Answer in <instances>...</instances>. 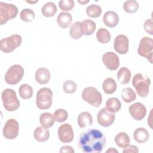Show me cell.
I'll return each instance as SVG.
<instances>
[{"mask_svg": "<svg viewBox=\"0 0 153 153\" xmlns=\"http://www.w3.org/2000/svg\"><path fill=\"white\" fill-rule=\"evenodd\" d=\"M105 146L106 137L102 132L97 129H91L79 136L78 146L83 152L99 153Z\"/></svg>", "mask_w": 153, "mask_h": 153, "instance_id": "obj_1", "label": "cell"}, {"mask_svg": "<svg viewBox=\"0 0 153 153\" xmlns=\"http://www.w3.org/2000/svg\"><path fill=\"white\" fill-rule=\"evenodd\" d=\"M151 84L150 79L142 74H136L132 79V84L140 97H145L148 96Z\"/></svg>", "mask_w": 153, "mask_h": 153, "instance_id": "obj_2", "label": "cell"}, {"mask_svg": "<svg viewBox=\"0 0 153 153\" xmlns=\"http://www.w3.org/2000/svg\"><path fill=\"white\" fill-rule=\"evenodd\" d=\"M1 98L4 108L8 111H14L20 106V102L17 99L16 93L12 89H5L2 93Z\"/></svg>", "mask_w": 153, "mask_h": 153, "instance_id": "obj_3", "label": "cell"}, {"mask_svg": "<svg viewBox=\"0 0 153 153\" xmlns=\"http://www.w3.org/2000/svg\"><path fill=\"white\" fill-rule=\"evenodd\" d=\"M53 91L47 87L40 88L36 93V105L40 109H49L52 105Z\"/></svg>", "mask_w": 153, "mask_h": 153, "instance_id": "obj_4", "label": "cell"}, {"mask_svg": "<svg viewBox=\"0 0 153 153\" xmlns=\"http://www.w3.org/2000/svg\"><path fill=\"white\" fill-rule=\"evenodd\" d=\"M81 96L84 101L94 107H99L102 102L101 93L93 87L85 88L82 92Z\"/></svg>", "mask_w": 153, "mask_h": 153, "instance_id": "obj_5", "label": "cell"}, {"mask_svg": "<svg viewBox=\"0 0 153 153\" xmlns=\"http://www.w3.org/2000/svg\"><path fill=\"white\" fill-rule=\"evenodd\" d=\"M22 41V36L17 34L2 38L0 41V50L5 53H11L21 45Z\"/></svg>", "mask_w": 153, "mask_h": 153, "instance_id": "obj_6", "label": "cell"}, {"mask_svg": "<svg viewBox=\"0 0 153 153\" xmlns=\"http://www.w3.org/2000/svg\"><path fill=\"white\" fill-rule=\"evenodd\" d=\"M18 13L17 7L11 4L0 2V25H3L9 20L17 16Z\"/></svg>", "mask_w": 153, "mask_h": 153, "instance_id": "obj_7", "label": "cell"}, {"mask_svg": "<svg viewBox=\"0 0 153 153\" xmlns=\"http://www.w3.org/2000/svg\"><path fill=\"white\" fill-rule=\"evenodd\" d=\"M24 75V69L20 65L11 66L5 75V82L10 85L18 84Z\"/></svg>", "mask_w": 153, "mask_h": 153, "instance_id": "obj_8", "label": "cell"}, {"mask_svg": "<svg viewBox=\"0 0 153 153\" xmlns=\"http://www.w3.org/2000/svg\"><path fill=\"white\" fill-rule=\"evenodd\" d=\"M138 54L149 60L152 63L153 56V40L152 38L145 36L143 37L139 43L137 48Z\"/></svg>", "mask_w": 153, "mask_h": 153, "instance_id": "obj_9", "label": "cell"}, {"mask_svg": "<svg viewBox=\"0 0 153 153\" xmlns=\"http://www.w3.org/2000/svg\"><path fill=\"white\" fill-rule=\"evenodd\" d=\"M19 124L18 122L11 118L7 120L3 128V135L8 139H14L17 137L19 134Z\"/></svg>", "mask_w": 153, "mask_h": 153, "instance_id": "obj_10", "label": "cell"}, {"mask_svg": "<svg viewBox=\"0 0 153 153\" xmlns=\"http://www.w3.org/2000/svg\"><path fill=\"white\" fill-rule=\"evenodd\" d=\"M115 114L108 111L105 108L101 109L97 115V120L99 124L104 127L111 126L115 120Z\"/></svg>", "mask_w": 153, "mask_h": 153, "instance_id": "obj_11", "label": "cell"}, {"mask_svg": "<svg viewBox=\"0 0 153 153\" xmlns=\"http://www.w3.org/2000/svg\"><path fill=\"white\" fill-rule=\"evenodd\" d=\"M59 140L63 143H69L74 140V133L72 126L65 123L61 125L58 129Z\"/></svg>", "mask_w": 153, "mask_h": 153, "instance_id": "obj_12", "label": "cell"}, {"mask_svg": "<svg viewBox=\"0 0 153 153\" xmlns=\"http://www.w3.org/2000/svg\"><path fill=\"white\" fill-rule=\"evenodd\" d=\"M102 62L105 66L109 70L115 71L120 66L118 56L113 52H106L102 56Z\"/></svg>", "mask_w": 153, "mask_h": 153, "instance_id": "obj_13", "label": "cell"}, {"mask_svg": "<svg viewBox=\"0 0 153 153\" xmlns=\"http://www.w3.org/2000/svg\"><path fill=\"white\" fill-rule=\"evenodd\" d=\"M128 39L124 35H117L114 42V50L121 54H124L127 53L128 50Z\"/></svg>", "mask_w": 153, "mask_h": 153, "instance_id": "obj_14", "label": "cell"}, {"mask_svg": "<svg viewBox=\"0 0 153 153\" xmlns=\"http://www.w3.org/2000/svg\"><path fill=\"white\" fill-rule=\"evenodd\" d=\"M128 111L131 116L137 121L142 120L146 114V107L139 102L130 105Z\"/></svg>", "mask_w": 153, "mask_h": 153, "instance_id": "obj_15", "label": "cell"}, {"mask_svg": "<svg viewBox=\"0 0 153 153\" xmlns=\"http://www.w3.org/2000/svg\"><path fill=\"white\" fill-rule=\"evenodd\" d=\"M35 79L40 84H45L50 79L51 75L49 70L45 68H38L35 72Z\"/></svg>", "mask_w": 153, "mask_h": 153, "instance_id": "obj_16", "label": "cell"}, {"mask_svg": "<svg viewBox=\"0 0 153 153\" xmlns=\"http://www.w3.org/2000/svg\"><path fill=\"white\" fill-rule=\"evenodd\" d=\"M103 23L109 27H114L117 25L119 22L118 14L113 11L106 12L103 17Z\"/></svg>", "mask_w": 153, "mask_h": 153, "instance_id": "obj_17", "label": "cell"}, {"mask_svg": "<svg viewBox=\"0 0 153 153\" xmlns=\"http://www.w3.org/2000/svg\"><path fill=\"white\" fill-rule=\"evenodd\" d=\"M69 35L72 38L75 39H79L84 35V28L82 23L79 21L74 23L71 26Z\"/></svg>", "mask_w": 153, "mask_h": 153, "instance_id": "obj_18", "label": "cell"}, {"mask_svg": "<svg viewBox=\"0 0 153 153\" xmlns=\"http://www.w3.org/2000/svg\"><path fill=\"white\" fill-rule=\"evenodd\" d=\"M77 122L80 128H84L88 126L92 125L93 118L89 112H82L79 114Z\"/></svg>", "mask_w": 153, "mask_h": 153, "instance_id": "obj_19", "label": "cell"}, {"mask_svg": "<svg viewBox=\"0 0 153 153\" xmlns=\"http://www.w3.org/2000/svg\"><path fill=\"white\" fill-rule=\"evenodd\" d=\"M33 136L36 140L43 142L47 140L50 137V131L43 127H38L33 132Z\"/></svg>", "mask_w": 153, "mask_h": 153, "instance_id": "obj_20", "label": "cell"}, {"mask_svg": "<svg viewBox=\"0 0 153 153\" xmlns=\"http://www.w3.org/2000/svg\"><path fill=\"white\" fill-rule=\"evenodd\" d=\"M133 137L137 142L142 143L146 142L148 140L149 134L145 128L139 127L134 130L133 133Z\"/></svg>", "mask_w": 153, "mask_h": 153, "instance_id": "obj_21", "label": "cell"}, {"mask_svg": "<svg viewBox=\"0 0 153 153\" xmlns=\"http://www.w3.org/2000/svg\"><path fill=\"white\" fill-rule=\"evenodd\" d=\"M72 20V15L68 12L60 13L57 17V22L62 28H67Z\"/></svg>", "mask_w": 153, "mask_h": 153, "instance_id": "obj_22", "label": "cell"}, {"mask_svg": "<svg viewBox=\"0 0 153 153\" xmlns=\"http://www.w3.org/2000/svg\"><path fill=\"white\" fill-rule=\"evenodd\" d=\"M55 118L53 115L48 112H44L41 114L39 117V122L42 127L48 128L52 127L55 121Z\"/></svg>", "mask_w": 153, "mask_h": 153, "instance_id": "obj_23", "label": "cell"}, {"mask_svg": "<svg viewBox=\"0 0 153 153\" xmlns=\"http://www.w3.org/2000/svg\"><path fill=\"white\" fill-rule=\"evenodd\" d=\"M102 88L103 91L108 94H111L115 93L117 90V85L115 81L112 78H106L103 84Z\"/></svg>", "mask_w": 153, "mask_h": 153, "instance_id": "obj_24", "label": "cell"}, {"mask_svg": "<svg viewBox=\"0 0 153 153\" xmlns=\"http://www.w3.org/2000/svg\"><path fill=\"white\" fill-rule=\"evenodd\" d=\"M131 75V72L128 68H121L117 73V79L121 84H126L130 82Z\"/></svg>", "mask_w": 153, "mask_h": 153, "instance_id": "obj_25", "label": "cell"}, {"mask_svg": "<svg viewBox=\"0 0 153 153\" xmlns=\"http://www.w3.org/2000/svg\"><path fill=\"white\" fill-rule=\"evenodd\" d=\"M121 108V103L120 101L116 97L109 98L106 102V108L111 112H117L120 111Z\"/></svg>", "mask_w": 153, "mask_h": 153, "instance_id": "obj_26", "label": "cell"}, {"mask_svg": "<svg viewBox=\"0 0 153 153\" xmlns=\"http://www.w3.org/2000/svg\"><path fill=\"white\" fill-rule=\"evenodd\" d=\"M115 142L120 148H126L130 144V137L126 133H118L115 137Z\"/></svg>", "mask_w": 153, "mask_h": 153, "instance_id": "obj_27", "label": "cell"}, {"mask_svg": "<svg viewBox=\"0 0 153 153\" xmlns=\"http://www.w3.org/2000/svg\"><path fill=\"white\" fill-rule=\"evenodd\" d=\"M42 14L46 17H50L56 13L57 7L54 3L49 2L45 4L41 9Z\"/></svg>", "mask_w": 153, "mask_h": 153, "instance_id": "obj_28", "label": "cell"}, {"mask_svg": "<svg viewBox=\"0 0 153 153\" xmlns=\"http://www.w3.org/2000/svg\"><path fill=\"white\" fill-rule=\"evenodd\" d=\"M97 41L101 44L108 43L111 40V34L105 28H100L96 33Z\"/></svg>", "mask_w": 153, "mask_h": 153, "instance_id": "obj_29", "label": "cell"}, {"mask_svg": "<svg viewBox=\"0 0 153 153\" xmlns=\"http://www.w3.org/2000/svg\"><path fill=\"white\" fill-rule=\"evenodd\" d=\"M121 97L125 102L130 103L136 99V94L132 88L126 87L121 91Z\"/></svg>", "mask_w": 153, "mask_h": 153, "instance_id": "obj_30", "label": "cell"}, {"mask_svg": "<svg viewBox=\"0 0 153 153\" xmlns=\"http://www.w3.org/2000/svg\"><path fill=\"white\" fill-rule=\"evenodd\" d=\"M19 93L20 96L22 99H29L31 98L33 95V89L29 85L23 84L19 87Z\"/></svg>", "mask_w": 153, "mask_h": 153, "instance_id": "obj_31", "label": "cell"}, {"mask_svg": "<svg viewBox=\"0 0 153 153\" xmlns=\"http://www.w3.org/2000/svg\"><path fill=\"white\" fill-rule=\"evenodd\" d=\"M82 23L84 28V35L89 36L93 34L96 27L95 22L91 20L87 19L84 20Z\"/></svg>", "mask_w": 153, "mask_h": 153, "instance_id": "obj_32", "label": "cell"}, {"mask_svg": "<svg viewBox=\"0 0 153 153\" xmlns=\"http://www.w3.org/2000/svg\"><path fill=\"white\" fill-rule=\"evenodd\" d=\"M86 13L90 17L97 18L100 16L102 13V8L97 5L92 4L86 8Z\"/></svg>", "mask_w": 153, "mask_h": 153, "instance_id": "obj_33", "label": "cell"}, {"mask_svg": "<svg viewBox=\"0 0 153 153\" xmlns=\"http://www.w3.org/2000/svg\"><path fill=\"white\" fill-rule=\"evenodd\" d=\"M139 8V4L137 1L134 0H128L123 4L124 10L128 13H133L137 11Z\"/></svg>", "mask_w": 153, "mask_h": 153, "instance_id": "obj_34", "label": "cell"}, {"mask_svg": "<svg viewBox=\"0 0 153 153\" xmlns=\"http://www.w3.org/2000/svg\"><path fill=\"white\" fill-rule=\"evenodd\" d=\"M20 19L25 22H32L35 18V13L30 9L25 8L22 10L20 14Z\"/></svg>", "mask_w": 153, "mask_h": 153, "instance_id": "obj_35", "label": "cell"}, {"mask_svg": "<svg viewBox=\"0 0 153 153\" xmlns=\"http://www.w3.org/2000/svg\"><path fill=\"white\" fill-rule=\"evenodd\" d=\"M53 115L56 121L58 123H62L67 120L68 114L66 110L63 109H59L54 111Z\"/></svg>", "mask_w": 153, "mask_h": 153, "instance_id": "obj_36", "label": "cell"}, {"mask_svg": "<svg viewBox=\"0 0 153 153\" xmlns=\"http://www.w3.org/2000/svg\"><path fill=\"white\" fill-rule=\"evenodd\" d=\"M77 88L76 84L72 80H67L63 83V88L67 94H72L75 92Z\"/></svg>", "mask_w": 153, "mask_h": 153, "instance_id": "obj_37", "label": "cell"}, {"mask_svg": "<svg viewBox=\"0 0 153 153\" xmlns=\"http://www.w3.org/2000/svg\"><path fill=\"white\" fill-rule=\"evenodd\" d=\"M75 5L73 0H61L59 2V6L62 11H70Z\"/></svg>", "mask_w": 153, "mask_h": 153, "instance_id": "obj_38", "label": "cell"}, {"mask_svg": "<svg viewBox=\"0 0 153 153\" xmlns=\"http://www.w3.org/2000/svg\"><path fill=\"white\" fill-rule=\"evenodd\" d=\"M145 30L150 35H153V24L151 19H147L144 23Z\"/></svg>", "mask_w": 153, "mask_h": 153, "instance_id": "obj_39", "label": "cell"}, {"mask_svg": "<svg viewBox=\"0 0 153 153\" xmlns=\"http://www.w3.org/2000/svg\"><path fill=\"white\" fill-rule=\"evenodd\" d=\"M139 149L137 146H134V145H128L127 146L124 148L123 152L126 153V152H138Z\"/></svg>", "mask_w": 153, "mask_h": 153, "instance_id": "obj_40", "label": "cell"}, {"mask_svg": "<svg viewBox=\"0 0 153 153\" xmlns=\"http://www.w3.org/2000/svg\"><path fill=\"white\" fill-rule=\"evenodd\" d=\"M74 150L72 147L70 146H63L61 147L60 149V152H69V153H74Z\"/></svg>", "mask_w": 153, "mask_h": 153, "instance_id": "obj_41", "label": "cell"}, {"mask_svg": "<svg viewBox=\"0 0 153 153\" xmlns=\"http://www.w3.org/2000/svg\"><path fill=\"white\" fill-rule=\"evenodd\" d=\"M106 152H118V151L113 148H111L108 149Z\"/></svg>", "mask_w": 153, "mask_h": 153, "instance_id": "obj_42", "label": "cell"}, {"mask_svg": "<svg viewBox=\"0 0 153 153\" xmlns=\"http://www.w3.org/2000/svg\"><path fill=\"white\" fill-rule=\"evenodd\" d=\"M89 1H78V2L79 3H80V4H86V3H87V2H88Z\"/></svg>", "mask_w": 153, "mask_h": 153, "instance_id": "obj_43", "label": "cell"}]
</instances>
